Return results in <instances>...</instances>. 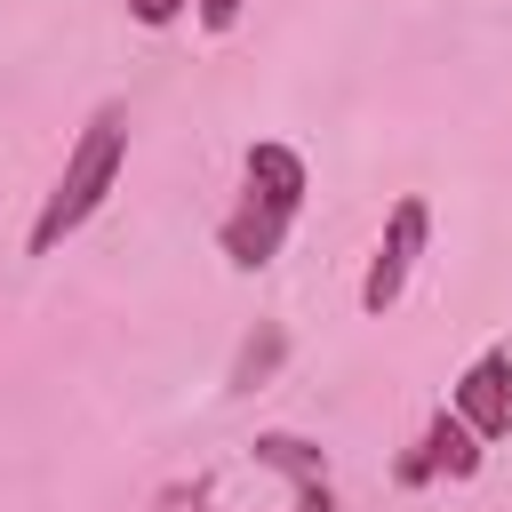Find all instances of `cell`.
<instances>
[{
  "instance_id": "cell-2",
  "label": "cell",
  "mask_w": 512,
  "mask_h": 512,
  "mask_svg": "<svg viewBox=\"0 0 512 512\" xmlns=\"http://www.w3.org/2000/svg\"><path fill=\"white\" fill-rule=\"evenodd\" d=\"M424 240H432V208H424L416 192H408V200H392V216H384V240H376V256H368V280H360V304H368V312H392V304H400V288H408V272H416Z\"/></svg>"
},
{
  "instance_id": "cell-6",
  "label": "cell",
  "mask_w": 512,
  "mask_h": 512,
  "mask_svg": "<svg viewBox=\"0 0 512 512\" xmlns=\"http://www.w3.org/2000/svg\"><path fill=\"white\" fill-rule=\"evenodd\" d=\"M248 184L264 200H280V208H304V192H312L304 152H288V144H248Z\"/></svg>"
},
{
  "instance_id": "cell-1",
  "label": "cell",
  "mask_w": 512,
  "mask_h": 512,
  "mask_svg": "<svg viewBox=\"0 0 512 512\" xmlns=\"http://www.w3.org/2000/svg\"><path fill=\"white\" fill-rule=\"evenodd\" d=\"M120 160H128V120L104 104V112L80 128V144H72V160H64V176H56V192H48V200H40V216H32V256H48L64 232H80V224L104 208V192H112Z\"/></svg>"
},
{
  "instance_id": "cell-4",
  "label": "cell",
  "mask_w": 512,
  "mask_h": 512,
  "mask_svg": "<svg viewBox=\"0 0 512 512\" xmlns=\"http://www.w3.org/2000/svg\"><path fill=\"white\" fill-rule=\"evenodd\" d=\"M288 224H296V208H280V200H264V192L248 184V200H240V208L224 216V256H232L240 272H264V264L280 256Z\"/></svg>"
},
{
  "instance_id": "cell-9",
  "label": "cell",
  "mask_w": 512,
  "mask_h": 512,
  "mask_svg": "<svg viewBox=\"0 0 512 512\" xmlns=\"http://www.w3.org/2000/svg\"><path fill=\"white\" fill-rule=\"evenodd\" d=\"M240 8H248V0H200V24H208V32H232Z\"/></svg>"
},
{
  "instance_id": "cell-7",
  "label": "cell",
  "mask_w": 512,
  "mask_h": 512,
  "mask_svg": "<svg viewBox=\"0 0 512 512\" xmlns=\"http://www.w3.org/2000/svg\"><path fill=\"white\" fill-rule=\"evenodd\" d=\"M256 456H264L272 472H288V480H296V496H304V488H328L320 448H312V440H296V432H264V440H256Z\"/></svg>"
},
{
  "instance_id": "cell-8",
  "label": "cell",
  "mask_w": 512,
  "mask_h": 512,
  "mask_svg": "<svg viewBox=\"0 0 512 512\" xmlns=\"http://www.w3.org/2000/svg\"><path fill=\"white\" fill-rule=\"evenodd\" d=\"M272 360H280V328H264V336H256V344L240 352V368H232V384H240V392H248V384H264V376H272Z\"/></svg>"
},
{
  "instance_id": "cell-3",
  "label": "cell",
  "mask_w": 512,
  "mask_h": 512,
  "mask_svg": "<svg viewBox=\"0 0 512 512\" xmlns=\"http://www.w3.org/2000/svg\"><path fill=\"white\" fill-rule=\"evenodd\" d=\"M456 416L472 424V440H504L512 432V352H480L456 384Z\"/></svg>"
},
{
  "instance_id": "cell-5",
  "label": "cell",
  "mask_w": 512,
  "mask_h": 512,
  "mask_svg": "<svg viewBox=\"0 0 512 512\" xmlns=\"http://www.w3.org/2000/svg\"><path fill=\"white\" fill-rule=\"evenodd\" d=\"M424 472H448V480H472L480 472V440H472V424L456 416V408H440L432 424H424Z\"/></svg>"
},
{
  "instance_id": "cell-10",
  "label": "cell",
  "mask_w": 512,
  "mask_h": 512,
  "mask_svg": "<svg viewBox=\"0 0 512 512\" xmlns=\"http://www.w3.org/2000/svg\"><path fill=\"white\" fill-rule=\"evenodd\" d=\"M128 16H136V24H176L184 0H128Z\"/></svg>"
}]
</instances>
